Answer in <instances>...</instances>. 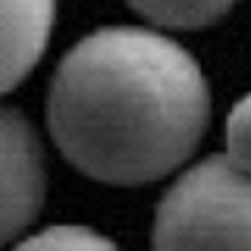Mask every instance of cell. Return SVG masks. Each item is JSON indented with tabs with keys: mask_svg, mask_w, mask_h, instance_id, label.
Instances as JSON below:
<instances>
[{
	"mask_svg": "<svg viewBox=\"0 0 251 251\" xmlns=\"http://www.w3.org/2000/svg\"><path fill=\"white\" fill-rule=\"evenodd\" d=\"M210 88L182 44L151 28L91 31L60 60L47 129L94 182L145 185L185 163L207 129Z\"/></svg>",
	"mask_w": 251,
	"mask_h": 251,
	"instance_id": "1",
	"label": "cell"
},
{
	"mask_svg": "<svg viewBox=\"0 0 251 251\" xmlns=\"http://www.w3.org/2000/svg\"><path fill=\"white\" fill-rule=\"evenodd\" d=\"M154 251H251V173L226 154L182 173L157 204Z\"/></svg>",
	"mask_w": 251,
	"mask_h": 251,
	"instance_id": "2",
	"label": "cell"
},
{
	"mask_svg": "<svg viewBox=\"0 0 251 251\" xmlns=\"http://www.w3.org/2000/svg\"><path fill=\"white\" fill-rule=\"evenodd\" d=\"M44 204V157L19 110L0 107V248L31 226Z\"/></svg>",
	"mask_w": 251,
	"mask_h": 251,
	"instance_id": "3",
	"label": "cell"
},
{
	"mask_svg": "<svg viewBox=\"0 0 251 251\" xmlns=\"http://www.w3.org/2000/svg\"><path fill=\"white\" fill-rule=\"evenodd\" d=\"M53 19L57 0H0V98L44 57Z\"/></svg>",
	"mask_w": 251,
	"mask_h": 251,
	"instance_id": "4",
	"label": "cell"
},
{
	"mask_svg": "<svg viewBox=\"0 0 251 251\" xmlns=\"http://www.w3.org/2000/svg\"><path fill=\"white\" fill-rule=\"evenodd\" d=\"M126 3L154 25L195 31L220 22L235 6V0H126Z\"/></svg>",
	"mask_w": 251,
	"mask_h": 251,
	"instance_id": "5",
	"label": "cell"
},
{
	"mask_svg": "<svg viewBox=\"0 0 251 251\" xmlns=\"http://www.w3.org/2000/svg\"><path fill=\"white\" fill-rule=\"evenodd\" d=\"M13 251H120V248L110 239H104L100 232L88 229V226L60 223V226H47V229L28 235Z\"/></svg>",
	"mask_w": 251,
	"mask_h": 251,
	"instance_id": "6",
	"label": "cell"
},
{
	"mask_svg": "<svg viewBox=\"0 0 251 251\" xmlns=\"http://www.w3.org/2000/svg\"><path fill=\"white\" fill-rule=\"evenodd\" d=\"M226 157L239 170L251 173V94L232 107L226 120Z\"/></svg>",
	"mask_w": 251,
	"mask_h": 251,
	"instance_id": "7",
	"label": "cell"
}]
</instances>
